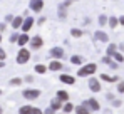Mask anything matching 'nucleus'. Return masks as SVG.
Instances as JSON below:
<instances>
[{
	"instance_id": "obj_13",
	"label": "nucleus",
	"mask_w": 124,
	"mask_h": 114,
	"mask_svg": "<svg viewBox=\"0 0 124 114\" xmlns=\"http://www.w3.org/2000/svg\"><path fill=\"white\" fill-rule=\"evenodd\" d=\"M69 60H70V64H72V65H79V67L85 64V57H84V56H79V54L70 56V57H69Z\"/></svg>"
},
{
	"instance_id": "obj_22",
	"label": "nucleus",
	"mask_w": 124,
	"mask_h": 114,
	"mask_svg": "<svg viewBox=\"0 0 124 114\" xmlns=\"http://www.w3.org/2000/svg\"><path fill=\"white\" fill-rule=\"evenodd\" d=\"M69 34H70V37H74V39H81L84 35V30L79 29V27H72V29L69 30Z\"/></svg>"
},
{
	"instance_id": "obj_2",
	"label": "nucleus",
	"mask_w": 124,
	"mask_h": 114,
	"mask_svg": "<svg viewBox=\"0 0 124 114\" xmlns=\"http://www.w3.org/2000/svg\"><path fill=\"white\" fill-rule=\"evenodd\" d=\"M30 59H32V52H30V49H27V47H20L19 52H17V56H15V62H17L19 65H23V64H27Z\"/></svg>"
},
{
	"instance_id": "obj_45",
	"label": "nucleus",
	"mask_w": 124,
	"mask_h": 114,
	"mask_svg": "<svg viewBox=\"0 0 124 114\" xmlns=\"http://www.w3.org/2000/svg\"><path fill=\"white\" fill-rule=\"evenodd\" d=\"M5 67V60H0V69H3Z\"/></svg>"
},
{
	"instance_id": "obj_44",
	"label": "nucleus",
	"mask_w": 124,
	"mask_h": 114,
	"mask_svg": "<svg viewBox=\"0 0 124 114\" xmlns=\"http://www.w3.org/2000/svg\"><path fill=\"white\" fill-rule=\"evenodd\" d=\"M91 24V19H84V25H89Z\"/></svg>"
},
{
	"instance_id": "obj_1",
	"label": "nucleus",
	"mask_w": 124,
	"mask_h": 114,
	"mask_svg": "<svg viewBox=\"0 0 124 114\" xmlns=\"http://www.w3.org/2000/svg\"><path fill=\"white\" fill-rule=\"evenodd\" d=\"M97 72V64H94V62H85L84 65L79 67V71L76 72L77 77H91L94 76Z\"/></svg>"
},
{
	"instance_id": "obj_39",
	"label": "nucleus",
	"mask_w": 124,
	"mask_h": 114,
	"mask_svg": "<svg viewBox=\"0 0 124 114\" xmlns=\"http://www.w3.org/2000/svg\"><path fill=\"white\" fill-rule=\"evenodd\" d=\"M106 99H107V101H109V102H111V101H112V99H116V96L112 94V92H107V94H106Z\"/></svg>"
},
{
	"instance_id": "obj_5",
	"label": "nucleus",
	"mask_w": 124,
	"mask_h": 114,
	"mask_svg": "<svg viewBox=\"0 0 124 114\" xmlns=\"http://www.w3.org/2000/svg\"><path fill=\"white\" fill-rule=\"evenodd\" d=\"M70 5H72L70 0H64L61 5H59V8H57V17L61 20L67 19V15H69V7H70Z\"/></svg>"
},
{
	"instance_id": "obj_32",
	"label": "nucleus",
	"mask_w": 124,
	"mask_h": 114,
	"mask_svg": "<svg viewBox=\"0 0 124 114\" xmlns=\"http://www.w3.org/2000/svg\"><path fill=\"white\" fill-rule=\"evenodd\" d=\"M121 104H123L121 99H112V101H111V106H112V107H119Z\"/></svg>"
},
{
	"instance_id": "obj_35",
	"label": "nucleus",
	"mask_w": 124,
	"mask_h": 114,
	"mask_svg": "<svg viewBox=\"0 0 124 114\" xmlns=\"http://www.w3.org/2000/svg\"><path fill=\"white\" fill-rule=\"evenodd\" d=\"M12 20H14V15H12V14H7L5 19H3V22H5V24H10Z\"/></svg>"
},
{
	"instance_id": "obj_50",
	"label": "nucleus",
	"mask_w": 124,
	"mask_h": 114,
	"mask_svg": "<svg viewBox=\"0 0 124 114\" xmlns=\"http://www.w3.org/2000/svg\"><path fill=\"white\" fill-rule=\"evenodd\" d=\"M55 114H61V113H55ZM62 114H64V113H62Z\"/></svg>"
},
{
	"instance_id": "obj_24",
	"label": "nucleus",
	"mask_w": 124,
	"mask_h": 114,
	"mask_svg": "<svg viewBox=\"0 0 124 114\" xmlns=\"http://www.w3.org/2000/svg\"><path fill=\"white\" fill-rule=\"evenodd\" d=\"M22 84H23L22 77H12V79L8 81V86H10V87H20Z\"/></svg>"
},
{
	"instance_id": "obj_6",
	"label": "nucleus",
	"mask_w": 124,
	"mask_h": 114,
	"mask_svg": "<svg viewBox=\"0 0 124 114\" xmlns=\"http://www.w3.org/2000/svg\"><path fill=\"white\" fill-rule=\"evenodd\" d=\"M49 57L54 59V60H62V59L65 57V50H64V47H59V45L50 47V49H49Z\"/></svg>"
},
{
	"instance_id": "obj_30",
	"label": "nucleus",
	"mask_w": 124,
	"mask_h": 114,
	"mask_svg": "<svg viewBox=\"0 0 124 114\" xmlns=\"http://www.w3.org/2000/svg\"><path fill=\"white\" fill-rule=\"evenodd\" d=\"M22 81H23V82H27V84H32V82L35 81V77H34V76H29V74H27L25 77H22Z\"/></svg>"
},
{
	"instance_id": "obj_51",
	"label": "nucleus",
	"mask_w": 124,
	"mask_h": 114,
	"mask_svg": "<svg viewBox=\"0 0 124 114\" xmlns=\"http://www.w3.org/2000/svg\"><path fill=\"white\" fill-rule=\"evenodd\" d=\"M123 45H124V44H123Z\"/></svg>"
},
{
	"instance_id": "obj_18",
	"label": "nucleus",
	"mask_w": 124,
	"mask_h": 114,
	"mask_svg": "<svg viewBox=\"0 0 124 114\" xmlns=\"http://www.w3.org/2000/svg\"><path fill=\"white\" fill-rule=\"evenodd\" d=\"M99 81L109 82V84H114V82H119V77L117 76H109V74H101V76H99Z\"/></svg>"
},
{
	"instance_id": "obj_31",
	"label": "nucleus",
	"mask_w": 124,
	"mask_h": 114,
	"mask_svg": "<svg viewBox=\"0 0 124 114\" xmlns=\"http://www.w3.org/2000/svg\"><path fill=\"white\" fill-rule=\"evenodd\" d=\"M116 89H117L119 94H124V81H119V82H117V87H116Z\"/></svg>"
},
{
	"instance_id": "obj_46",
	"label": "nucleus",
	"mask_w": 124,
	"mask_h": 114,
	"mask_svg": "<svg viewBox=\"0 0 124 114\" xmlns=\"http://www.w3.org/2000/svg\"><path fill=\"white\" fill-rule=\"evenodd\" d=\"M0 114H3V107L2 106H0Z\"/></svg>"
},
{
	"instance_id": "obj_42",
	"label": "nucleus",
	"mask_w": 124,
	"mask_h": 114,
	"mask_svg": "<svg viewBox=\"0 0 124 114\" xmlns=\"http://www.w3.org/2000/svg\"><path fill=\"white\" fill-rule=\"evenodd\" d=\"M42 113H44V114H55V111H54V109H50V107H45Z\"/></svg>"
},
{
	"instance_id": "obj_20",
	"label": "nucleus",
	"mask_w": 124,
	"mask_h": 114,
	"mask_svg": "<svg viewBox=\"0 0 124 114\" xmlns=\"http://www.w3.org/2000/svg\"><path fill=\"white\" fill-rule=\"evenodd\" d=\"M74 104L70 102V101H67V102H64L62 104V109H61V113H64V114H70V113H74Z\"/></svg>"
},
{
	"instance_id": "obj_25",
	"label": "nucleus",
	"mask_w": 124,
	"mask_h": 114,
	"mask_svg": "<svg viewBox=\"0 0 124 114\" xmlns=\"http://www.w3.org/2000/svg\"><path fill=\"white\" fill-rule=\"evenodd\" d=\"M116 52H117V45H116V44H112V42H111V44H109V45H107V49H106V56L112 57V56H114V54H116Z\"/></svg>"
},
{
	"instance_id": "obj_23",
	"label": "nucleus",
	"mask_w": 124,
	"mask_h": 114,
	"mask_svg": "<svg viewBox=\"0 0 124 114\" xmlns=\"http://www.w3.org/2000/svg\"><path fill=\"white\" fill-rule=\"evenodd\" d=\"M74 114H92L85 106H82V104H77L76 107H74Z\"/></svg>"
},
{
	"instance_id": "obj_40",
	"label": "nucleus",
	"mask_w": 124,
	"mask_h": 114,
	"mask_svg": "<svg viewBox=\"0 0 124 114\" xmlns=\"http://www.w3.org/2000/svg\"><path fill=\"white\" fill-rule=\"evenodd\" d=\"M109 67H111V69H114V71H116V69H117V67H119V64H117V62H114V60H111V64H109Z\"/></svg>"
},
{
	"instance_id": "obj_33",
	"label": "nucleus",
	"mask_w": 124,
	"mask_h": 114,
	"mask_svg": "<svg viewBox=\"0 0 124 114\" xmlns=\"http://www.w3.org/2000/svg\"><path fill=\"white\" fill-rule=\"evenodd\" d=\"M17 39H19V34H17V32H14V34L8 37V40H10V44H15V42H17Z\"/></svg>"
},
{
	"instance_id": "obj_12",
	"label": "nucleus",
	"mask_w": 124,
	"mask_h": 114,
	"mask_svg": "<svg viewBox=\"0 0 124 114\" xmlns=\"http://www.w3.org/2000/svg\"><path fill=\"white\" fill-rule=\"evenodd\" d=\"M47 69H49L50 72H59V71H62V69H64V64H62L61 60H54V59H52V60L49 62Z\"/></svg>"
},
{
	"instance_id": "obj_9",
	"label": "nucleus",
	"mask_w": 124,
	"mask_h": 114,
	"mask_svg": "<svg viewBox=\"0 0 124 114\" xmlns=\"http://www.w3.org/2000/svg\"><path fill=\"white\" fill-rule=\"evenodd\" d=\"M35 25V19L34 17H23V22H22V27H20V30L23 32V34H29L30 32V29Z\"/></svg>"
},
{
	"instance_id": "obj_15",
	"label": "nucleus",
	"mask_w": 124,
	"mask_h": 114,
	"mask_svg": "<svg viewBox=\"0 0 124 114\" xmlns=\"http://www.w3.org/2000/svg\"><path fill=\"white\" fill-rule=\"evenodd\" d=\"M55 97H57L61 102H67V101H70V96H69V92H67L65 89H59V91L55 92Z\"/></svg>"
},
{
	"instance_id": "obj_7",
	"label": "nucleus",
	"mask_w": 124,
	"mask_h": 114,
	"mask_svg": "<svg viewBox=\"0 0 124 114\" xmlns=\"http://www.w3.org/2000/svg\"><path fill=\"white\" fill-rule=\"evenodd\" d=\"M87 86H89V89H91L92 92H101V89H102V86H101V81H99V79H97L96 76L87 77Z\"/></svg>"
},
{
	"instance_id": "obj_36",
	"label": "nucleus",
	"mask_w": 124,
	"mask_h": 114,
	"mask_svg": "<svg viewBox=\"0 0 124 114\" xmlns=\"http://www.w3.org/2000/svg\"><path fill=\"white\" fill-rule=\"evenodd\" d=\"M30 114H44V113H42L40 107H35V106H32V113H30Z\"/></svg>"
},
{
	"instance_id": "obj_10",
	"label": "nucleus",
	"mask_w": 124,
	"mask_h": 114,
	"mask_svg": "<svg viewBox=\"0 0 124 114\" xmlns=\"http://www.w3.org/2000/svg\"><path fill=\"white\" fill-rule=\"evenodd\" d=\"M44 5H45L44 0H30V2H29V10H30V12H35V14H40Z\"/></svg>"
},
{
	"instance_id": "obj_11",
	"label": "nucleus",
	"mask_w": 124,
	"mask_h": 114,
	"mask_svg": "<svg viewBox=\"0 0 124 114\" xmlns=\"http://www.w3.org/2000/svg\"><path fill=\"white\" fill-rule=\"evenodd\" d=\"M59 81L62 84H65V86H74L76 84V76H72V74H61Z\"/></svg>"
},
{
	"instance_id": "obj_47",
	"label": "nucleus",
	"mask_w": 124,
	"mask_h": 114,
	"mask_svg": "<svg viewBox=\"0 0 124 114\" xmlns=\"http://www.w3.org/2000/svg\"><path fill=\"white\" fill-rule=\"evenodd\" d=\"M2 39H3V35H2V34H0V44H2Z\"/></svg>"
},
{
	"instance_id": "obj_49",
	"label": "nucleus",
	"mask_w": 124,
	"mask_h": 114,
	"mask_svg": "<svg viewBox=\"0 0 124 114\" xmlns=\"http://www.w3.org/2000/svg\"><path fill=\"white\" fill-rule=\"evenodd\" d=\"M70 2H72V3H74V2H79V0H70Z\"/></svg>"
},
{
	"instance_id": "obj_8",
	"label": "nucleus",
	"mask_w": 124,
	"mask_h": 114,
	"mask_svg": "<svg viewBox=\"0 0 124 114\" xmlns=\"http://www.w3.org/2000/svg\"><path fill=\"white\" fill-rule=\"evenodd\" d=\"M29 45H30V50H40L42 47H44V39H42V35H34V37H30Z\"/></svg>"
},
{
	"instance_id": "obj_27",
	"label": "nucleus",
	"mask_w": 124,
	"mask_h": 114,
	"mask_svg": "<svg viewBox=\"0 0 124 114\" xmlns=\"http://www.w3.org/2000/svg\"><path fill=\"white\" fill-rule=\"evenodd\" d=\"M32 113V106L30 104H23L19 107V114H30Z\"/></svg>"
},
{
	"instance_id": "obj_48",
	"label": "nucleus",
	"mask_w": 124,
	"mask_h": 114,
	"mask_svg": "<svg viewBox=\"0 0 124 114\" xmlns=\"http://www.w3.org/2000/svg\"><path fill=\"white\" fill-rule=\"evenodd\" d=\"M2 94H3V91H2V87H0V96H2Z\"/></svg>"
},
{
	"instance_id": "obj_19",
	"label": "nucleus",
	"mask_w": 124,
	"mask_h": 114,
	"mask_svg": "<svg viewBox=\"0 0 124 114\" xmlns=\"http://www.w3.org/2000/svg\"><path fill=\"white\" fill-rule=\"evenodd\" d=\"M22 22H23V17L22 15H14V20L10 22V25L14 27V30H17V29L22 27Z\"/></svg>"
},
{
	"instance_id": "obj_17",
	"label": "nucleus",
	"mask_w": 124,
	"mask_h": 114,
	"mask_svg": "<svg viewBox=\"0 0 124 114\" xmlns=\"http://www.w3.org/2000/svg\"><path fill=\"white\" fill-rule=\"evenodd\" d=\"M29 40H30L29 34H23V32H22V34H19V39H17V42H15V44H17L19 47H25V45L29 44Z\"/></svg>"
},
{
	"instance_id": "obj_4",
	"label": "nucleus",
	"mask_w": 124,
	"mask_h": 114,
	"mask_svg": "<svg viewBox=\"0 0 124 114\" xmlns=\"http://www.w3.org/2000/svg\"><path fill=\"white\" fill-rule=\"evenodd\" d=\"M82 106H85L91 113H97V111H101V104H99V101L96 99V97H89V99H85L81 102Z\"/></svg>"
},
{
	"instance_id": "obj_16",
	"label": "nucleus",
	"mask_w": 124,
	"mask_h": 114,
	"mask_svg": "<svg viewBox=\"0 0 124 114\" xmlns=\"http://www.w3.org/2000/svg\"><path fill=\"white\" fill-rule=\"evenodd\" d=\"M62 104H64V102H61L57 97H52V99H50V102H49V107H50V109H54L55 113H59V111L62 109Z\"/></svg>"
},
{
	"instance_id": "obj_3",
	"label": "nucleus",
	"mask_w": 124,
	"mask_h": 114,
	"mask_svg": "<svg viewBox=\"0 0 124 114\" xmlns=\"http://www.w3.org/2000/svg\"><path fill=\"white\" fill-rule=\"evenodd\" d=\"M42 96V91L40 89H34V87H25L22 91V97L25 101H37L39 97Z\"/></svg>"
},
{
	"instance_id": "obj_34",
	"label": "nucleus",
	"mask_w": 124,
	"mask_h": 114,
	"mask_svg": "<svg viewBox=\"0 0 124 114\" xmlns=\"http://www.w3.org/2000/svg\"><path fill=\"white\" fill-rule=\"evenodd\" d=\"M101 60H102V64H106V65H109V64H111V60H112V57H109V56H104L102 59H101Z\"/></svg>"
},
{
	"instance_id": "obj_29",
	"label": "nucleus",
	"mask_w": 124,
	"mask_h": 114,
	"mask_svg": "<svg viewBox=\"0 0 124 114\" xmlns=\"http://www.w3.org/2000/svg\"><path fill=\"white\" fill-rule=\"evenodd\" d=\"M97 24H99L101 27H104V25H107V15H104V14H101V15L97 17Z\"/></svg>"
},
{
	"instance_id": "obj_41",
	"label": "nucleus",
	"mask_w": 124,
	"mask_h": 114,
	"mask_svg": "<svg viewBox=\"0 0 124 114\" xmlns=\"http://www.w3.org/2000/svg\"><path fill=\"white\" fill-rule=\"evenodd\" d=\"M5 29H7V24H5V22H0V34H3Z\"/></svg>"
},
{
	"instance_id": "obj_43",
	"label": "nucleus",
	"mask_w": 124,
	"mask_h": 114,
	"mask_svg": "<svg viewBox=\"0 0 124 114\" xmlns=\"http://www.w3.org/2000/svg\"><path fill=\"white\" fill-rule=\"evenodd\" d=\"M117 20H119V24H121V25H124V15H121V17H117Z\"/></svg>"
},
{
	"instance_id": "obj_26",
	"label": "nucleus",
	"mask_w": 124,
	"mask_h": 114,
	"mask_svg": "<svg viewBox=\"0 0 124 114\" xmlns=\"http://www.w3.org/2000/svg\"><path fill=\"white\" fill-rule=\"evenodd\" d=\"M107 25L111 27V29H116L117 25H119V20H117V17H107Z\"/></svg>"
},
{
	"instance_id": "obj_14",
	"label": "nucleus",
	"mask_w": 124,
	"mask_h": 114,
	"mask_svg": "<svg viewBox=\"0 0 124 114\" xmlns=\"http://www.w3.org/2000/svg\"><path fill=\"white\" fill-rule=\"evenodd\" d=\"M92 37H94V40H97V42H104V44L109 42V35H107L104 30H96Z\"/></svg>"
},
{
	"instance_id": "obj_21",
	"label": "nucleus",
	"mask_w": 124,
	"mask_h": 114,
	"mask_svg": "<svg viewBox=\"0 0 124 114\" xmlns=\"http://www.w3.org/2000/svg\"><path fill=\"white\" fill-rule=\"evenodd\" d=\"M34 72L44 76V74H47V72H49V69H47V65H45V64H35V65H34Z\"/></svg>"
},
{
	"instance_id": "obj_37",
	"label": "nucleus",
	"mask_w": 124,
	"mask_h": 114,
	"mask_svg": "<svg viewBox=\"0 0 124 114\" xmlns=\"http://www.w3.org/2000/svg\"><path fill=\"white\" fill-rule=\"evenodd\" d=\"M45 20H47L45 17H39V19L35 20V24H37V25H44V24H45Z\"/></svg>"
},
{
	"instance_id": "obj_28",
	"label": "nucleus",
	"mask_w": 124,
	"mask_h": 114,
	"mask_svg": "<svg viewBox=\"0 0 124 114\" xmlns=\"http://www.w3.org/2000/svg\"><path fill=\"white\" fill-rule=\"evenodd\" d=\"M112 60H114V62H117V64L124 62V56H123V52H119V50H117V52H116V54L112 56Z\"/></svg>"
},
{
	"instance_id": "obj_38",
	"label": "nucleus",
	"mask_w": 124,
	"mask_h": 114,
	"mask_svg": "<svg viewBox=\"0 0 124 114\" xmlns=\"http://www.w3.org/2000/svg\"><path fill=\"white\" fill-rule=\"evenodd\" d=\"M5 59H7V52L0 47V60H5Z\"/></svg>"
}]
</instances>
